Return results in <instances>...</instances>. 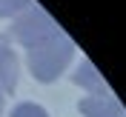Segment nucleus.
Segmentation results:
<instances>
[{
	"mask_svg": "<svg viewBox=\"0 0 126 117\" xmlns=\"http://www.w3.org/2000/svg\"><path fill=\"white\" fill-rule=\"evenodd\" d=\"M75 57V43L66 34H55V37L37 43L34 49L26 52V66H29L32 77L37 83H55L63 77V71L69 69V60Z\"/></svg>",
	"mask_w": 126,
	"mask_h": 117,
	"instance_id": "obj_1",
	"label": "nucleus"
},
{
	"mask_svg": "<svg viewBox=\"0 0 126 117\" xmlns=\"http://www.w3.org/2000/svg\"><path fill=\"white\" fill-rule=\"evenodd\" d=\"M55 34H60V26L55 23L52 14H46L37 6H29L23 14H17L15 23H12V31H9V37H15L20 46H26V52L34 49L37 43H43V40L55 37Z\"/></svg>",
	"mask_w": 126,
	"mask_h": 117,
	"instance_id": "obj_2",
	"label": "nucleus"
},
{
	"mask_svg": "<svg viewBox=\"0 0 126 117\" xmlns=\"http://www.w3.org/2000/svg\"><path fill=\"white\" fill-rule=\"evenodd\" d=\"M17 77H20V60H17L15 46H12V37L0 34V89L12 94L17 89Z\"/></svg>",
	"mask_w": 126,
	"mask_h": 117,
	"instance_id": "obj_3",
	"label": "nucleus"
},
{
	"mask_svg": "<svg viewBox=\"0 0 126 117\" xmlns=\"http://www.w3.org/2000/svg\"><path fill=\"white\" fill-rule=\"evenodd\" d=\"M72 83L80 89H86L89 97H106L109 91V83L103 80V74L92 66V60H80V66L75 69V74H72Z\"/></svg>",
	"mask_w": 126,
	"mask_h": 117,
	"instance_id": "obj_4",
	"label": "nucleus"
},
{
	"mask_svg": "<svg viewBox=\"0 0 126 117\" xmlns=\"http://www.w3.org/2000/svg\"><path fill=\"white\" fill-rule=\"evenodd\" d=\"M78 111L83 117H126L120 103L112 94H106V97H83L78 103Z\"/></svg>",
	"mask_w": 126,
	"mask_h": 117,
	"instance_id": "obj_5",
	"label": "nucleus"
},
{
	"mask_svg": "<svg viewBox=\"0 0 126 117\" xmlns=\"http://www.w3.org/2000/svg\"><path fill=\"white\" fill-rule=\"evenodd\" d=\"M9 117H49V111L37 103H17Z\"/></svg>",
	"mask_w": 126,
	"mask_h": 117,
	"instance_id": "obj_6",
	"label": "nucleus"
},
{
	"mask_svg": "<svg viewBox=\"0 0 126 117\" xmlns=\"http://www.w3.org/2000/svg\"><path fill=\"white\" fill-rule=\"evenodd\" d=\"M32 6V0H0V17H17Z\"/></svg>",
	"mask_w": 126,
	"mask_h": 117,
	"instance_id": "obj_7",
	"label": "nucleus"
},
{
	"mask_svg": "<svg viewBox=\"0 0 126 117\" xmlns=\"http://www.w3.org/2000/svg\"><path fill=\"white\" fill-rule=\"evenodd\" d=\"M3 109H6V91L0 89V117H3Z\"/></svg>",
	"mask_w": 126,
	"mask_h": 117,
	"instance_id": "obj_8",
	"label": "nucleus"
}]
</instances>
